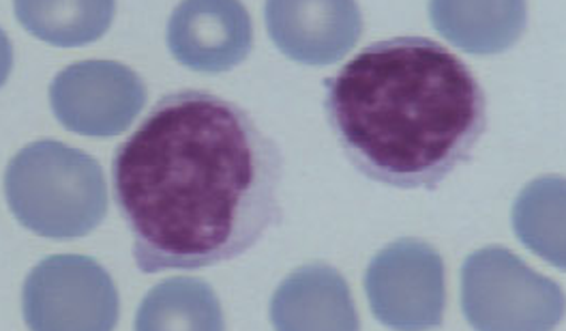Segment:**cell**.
Wrapping results in <instances>:
<instances>
[{
  "label": "cell",
  "instance_id": "30bf717a",
  "mask_svg": "<svg viewBox=\"0 0 566 331\" xmlns=\"http://www.w3.org/2000/svg\"><path fill=\"white\" fill-rule=\"evenodd\" d=\"M138 330L189 328L223 330V317L211 289L200 280L177 278L159 285L142 303Z\"/></svg>",
  "mask_w": 566,
  "mask_h": 331
},
{
  "label": "cell",
  "instance_id": "6da1fadb",
  "mask_svg": "<svg viewBox=\"0 0 566 331\" xmlns=\"http://www.w3.org/2000/svg\"><path fill=\"white\" fill-rule=\"evenodd\" d=\"M280 145L232 100L159 97L112 157V196L142 273L243 257L282 220Z\"/></svg>",
  "mask_w": 566,
  "mask_h": 331
},
{
  "label": "cell",
  "instance_id": "8fae6325",
  "mask_svg": "<svg viewBox=\"0 0 566 331\" xmlns=\"http://www.w3.org/2000/svg\"><path fill=\"white\" fill-rule=\"evenodd\" d=\"M18 22L52 45H82L102 38L114 13L109 2H15Z\"/></svg>",
  "mask_w": 566,
  "mask_h": 331
},
{
  "label": "cell",
  "instance_id": "ba28073f",
  "mask_svg": "<svg viewBox=\"0 0 566 331\" xmlns=\"http://www.w3.org/2000/svg\"><path fill=\"white\" fill-rule=\"evenodd\" d=\"M264 13L277 48L307 65L342 59L363 29L356 2H269Z\"/></svg>",
  "mask_w": 566,
  "mask_h": 331
},
{
  "label": "cell",
  "instance_id": "3957f363",
  "mask_svg": "<svg viewBox=\"0 0 566 331\" xmlns=\"http://www.w3.org/2000/svg\"><path fill=\"white\" fill-rule=\"evenodd\" d=\"M13 218L48 239L88 235L106 218V184L99 162L59 141L20 148L4 173Z\"/></svg>",
  "mask_w": 566,
  "mask_h": 331
},
{
  "label": "cell",
  "instance_id": "5b68a950",
  "mask_svg": "<svg viewBox=\"0 0 566 331\" xmlns=\"http://www.w3.org/2000/svg\"><path fill=\"white\" fill-rule=\"evenodd\" d=\"M365 289L374 314L390 328H431L444 310V267L429 246L403 239L367 269Z\"/></svg>",
  "mask_w": 566,
  "mask_h": 331
},
{
  "label": "cell",
  "instance_id": "9c48e42d",
  "mask_svg": "<svg viewBox=\"0 0 566 331\" xmlns=\"http://www.w3.org/2000/svg\"><path fill=\"white\" fill-rule=\"evenodd\" d=\"M271 317L277 330H358V319L344 278L324 265L305 267L290 276L273 297Z\"/></svg>",
  "mask_w": 566,
  "mask_h": 331
},
{
  "label": "cell",
  "instance_id": "52a82bcc",
  "mask_svg": "<svg viewBox=\"0 0 566 331\" xmlns=\"http://www.w3.org/2000/svg\"><path fill=\"white\" fill-rule=\"evenodd\" d=\"M168 48L193 72H228L251 50V20L241 2H182L168 24Z\"/></svg>",
  "mask_w": 566,
  "mask_h": 331
},
{
  "label": "cell",
  "instance_id": "277c9868",
  "mask_svg": "<svg viewBox=\"0 0 566 331\" xmlns=\"http://www.w3.org/2000/svg\"><path fill=\"white\" fill-rule=\"evenodd\" d=\"M24 319L31 330H109L118 297L106 271L86 257L43 258L24 282Z\"/></svg>",
  "mask_w": 566,
  "mask_h": 331
},
{
  "label": "cell",
  "instance_id": "8992f818",
  "mask_svg": "<svg viewBox=\"0 0 566 331\" xmlns=\"http://www.w3.org/2000/svg\"><path fill=\"white\" fill-rule=\"evenodd\" d=\"M142 104L140 77L118 63H75L50 84L54 116L80 136L107 138L120 134L140 112Z\"/></svg>",
  "mask_w": 566,
  "mask_h": 331
},
{
  "label": "cell",
  "instance_id": "7a4b0ae2",
  "mask_svg": "<svg viewBox=\"0 0 566 331\" xmlns=\"http://www.w3.org/2000/svg\"><path fill=\"white\" fill-rule=\"evenodd\" d=\"M326 123L354 170L374 184L433 192L488 132V95L436 39H382L322 82Z\"/></svg>",
  "mask_w": 566,
  "mask_h": 331
}]
</instances>
